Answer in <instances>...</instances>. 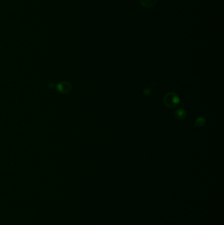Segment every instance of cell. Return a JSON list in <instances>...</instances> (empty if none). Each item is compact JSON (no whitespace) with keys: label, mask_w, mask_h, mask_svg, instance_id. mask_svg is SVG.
<instances>
[{"label":"cell","mask_w":224,"mask_h":225,"mask_svg":"<svg viewBox=\"0 0 224 225\" xmlns=\"http://www.w3.org/2000/svg\"><path fill=\"white\" fill-rule=\"evenodd\" d=\"M164 103L167 107L170 108L176 107L180 103L178 96L173 92H169L164 97Z\"/></svg>","instance_id":"obj_1"},{"label":"cell","mask_w":224,"mask_h":225,"mask_svg":"<svg viewBox=\"0 0 224 225\" xmlns=\"http://www.w3.org/2000/svg\"><path fill=\"white\" fill-rule=\"evenodd\" d=\"M57 89L58 92L60 94H66L69 93L71 90H72V86H71L70 83L66 81H64L60 82L57 86Z\"/></svg>","instance_id":"obj_2"},{"label":"cell","mask_w":224,"mask_h":225,"mask_svg":"<svg viewBox=\"0 0 224 225\" xmlns=\"http://www.w3.org/2000/svg\"><path fill=\"white\" fill-rule=\"evenodd\" d=\"M187 112L183 109H178L175 112V117L179 120H182L186 117Z\"/></svg>","instance_id":"obj_3"},{"label":"cell","mask_w":224,"mask_h":225,"mask_svg":"<svg viewBox=\"0 0 224 225\" xmlns=\"http://www.w3.org/2000/svg\"><path fill=\"white\" fill-rule=\"evenodd\" d=\"M157 0H141V4L145 8H152L156 5Z\"/></svg>","instance_id":"obj_4"},{"label":"cell","mask_w":224,"mask_h":225,"mask_svg":"<svg viewBox=\"0 0 224 225\" xmlns=\"http://www.w3.org/2000/svg\"><path fill=\"white\" fill-rule=\"evenodd\" d=\"M205 119L203 117H199L197 119L196 122L195 123V125L196 127H200V126H202L205 123Z\"/></svg>","instance_id":"obj_5"},{"label":"cell","mask_w":224,"mask_h":225,"mask_svg":"<svg viewBox=\"0 0 224 225\" xmlns=\"http://www.w3.org/2000/svg\"><path fill=\"white\" fill-rule=\"evenodd\" d=\"M144 94L145 95H146V96H149V95L151 94V90L149 88H146L144 90Z\"/></svg>","instance_id":"obj_6"}]
</instances>
